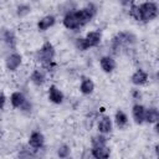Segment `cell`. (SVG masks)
I'll return each instance as SVG.
<instances>
[{
  "label": "cell",
  "instance_id": "17",
  "mask_svg": "<svg viewBox=\"0 0 159 159\" xmlns=\"http://www.w3.org/2000/svg\"><path fill=\"white\" fill-rule=\"evenodd\" d=\"M10 102L12 104V107L15 108H20L25 102H26V98L25 96L21 93V92H14L10 97Z\"/></svg>",
  "mask_w": 159,
  "mask_h": 159
},
{
  "label": "cell",
  "instance_id": "7",
  "mask_svg": "<svg viewBox=\"0 0 159 159\" xmlns=\"http://www.w3.org/2000/svg\"><path fill=\"white\" fill-rule=\"evenodd\" d=\"M45 138L40 132H32L30 138H29V145L34 149H40L43 147Z\"/></svg>",
  "mask_w": 159,
  "mask_h": 159
},
{
  "label": "cell",
  "instance_id": "8",
  "mask_svg": "<svg viewBox=\"0 0 159 159\" xmlns=\"http://www.w3.org/2000/svg\"><path fill=\"white\" fill-rule=\"evenodd\" d=\"M63 25L65 27L70 29V30H77L80 29V25H78V21L75 16V11H70L65 15L63 17Z\"/></svg>",
  "mask_w": 159,
  "mask_h": 159
},
{
  "label": "cell",
  "instance_id": "20",
  "mask_svg": "<svg viewBox=\"0 0 159 159\" xmlns=\"http://www.w3.org/2000/svg\"><path fill=\"white\" fill-rule=\"evenodd\" d=\"M114 122H116V125L122 129L128 124V117L123 111H117L116 117H114Z\"/></svg>",
  "mask_w": 159,
  "mask_h": 159
},
{
  "label": "cell",
  "instance_id": "1",
  "mask_svg": "<svg viewBox=\"0 0 159 159\" xmlns=\"http://www.w3.org/2000/svg\"><path fill=\"white\" fill-rule=\"evenodd\" d=\"M53 57H55V47L51 42H45L41 48L37 51L36 53V58L37 61L47 70L50 71V68H52V61H53Z\"/></svg>",
  "mask_w": 159,
  "mask_h": 159
},
{
  "label": "cell",
  "instance_id": "25",
  "mask_svg": "<svg viewBox=\"0 0 159 159\" xmlns=\"http://www.w3.org/2000/svg\"><path fill=\"white\" fill-rule=\"evenodd\" d=\"M29 11H30V7H29V6H26V5H21V6H19V9H17V14H19L20 16H22V15L27 14Z\"/></svg>",
  "mask_w": 159,
  "mask_h": 159
},
{
  "label": "cell",
  "instance_id": "19",
  "mask_svg": "<svg viewBox=\"0 0 159 159\" xmlns=\"http://www.w3.org/2000/svg\"><path fill=\"white\" fill-rule=\"evenodd\" d=\"M92 155L97 159H103L109 157V149L106 147H92Z\"/></svg>",
  "mask_w": 159,
  "mask_h": 159
},
{
  "label": "cell",
  "instance_id": "26",
  "mask_svg": "<svg viewBox=\"0 0 159 159\" xmlns=\"http://www.w3.org/2000/svg\"><path fill=\"white\" fill-rule=\"evenodd\" d=\"M120 2H122V5H124V6H130V5H133L134 0H120Z\"/></svg>",
  "mask_w": 159,
  "mask_h": 159
},
{
  "label": "cell",
  "instance_id": "14",
  "mask_svg": "<svg viewBox=\"0 0 159 159\" xmlns=\"http://www.w3.org/2000/svg\"><path fill=\"white\" fill-rule=\"evenodd\" d=\"M55 21H56V19H55V16H52V15L43 16V17L37 22V27H39L40 31H45V30L50 29L51 26H53Z\"/></svg>",
  "mask_w": 159,
  "mask_h": 159
},
{
  "label": "cell",
  "instance_id": "4",
  "mask_svg": "<svg viewBox=\"0 0 159 159\" xmlns=\"http://www.w3.org/2000/svg\"><path fill=\"white\" fill-rule=\"evenodd\" d=\"M139 7V15H140V21L148 22L154 20L158 16V6L155 2L153 1H147L143 2L142 5L138 6Z\"/></svg>",
  "mask_w": 159,
  "mask_h": 159
},
{
  "label": "cell",
  "instance_id": "5",
  "mask_svg": "<svg viewBox=\"0 0 159 159\" xmlns=\"http://www.w3.org/2000/svg\"><path fill=\"white\" fill-rule=\"evenodd\" d=\"M94 15H96V7L92 4L87 5L86 7H83L81 10H76L75 11V16H76V19L78 21L80 27L83 26V25H86L87 22H89L93 19Z\"/></svg>",
  "mask_w": 159,
  "mask_h": 159
},
{
  "label": "cell",
  "instance_id": "18",
  "mask_svg": "<svg viewBox=\"0 0 159 159\" xmlns=\"http://www.w3.org/2000/svg\"><path fill=\"white\" fill-rule=\"evenodd\" d=\"M98 130L103 134L106 133H111L112 130V122H111V118L109 117H102V119L99 120L98 123Z\"/></svg>",
  "mask_w": 159,
  "mask_h": 159
},
{
  "label": "cell",
  "instance_id": "9",
  "mask_svg": "<svg viewBox=\"0 0 159 159\" xmlns=\"http://www.w3.org/2000/svg\"><path fill=\"white\" fill-rule=\"evenodd\" d=\"M48 99L52 102V103H55V104H60V103H62V101H63V93L56 87V86H50V88H48Z\"/></svg>",
  "mask_w": 159,
  "mask_h": 159
},
{
  "label": "cell",
  "instance_id": "13",
  "mask_svg": "<svg viewBox=\"0 0 159 159\" xmlns=\"http://www.w3.org/2000/svg\"><path fill=\"white\" fill-rule=\"evenodd\" d=\"M159 119V112L155 107H149L148 109L145 108L144 113V122L147 123H157Z\"/></svg>",
  "mask_w": 159,
  "mask_h": 159
},
{
  "label": "cell",
  "instance_id": "12",
  "mask_svg": "<svg viewBox=\"0 0 159 159\" xmlns=\"http://www.w3.org/2000/svg\"><path fill=\"white\" fill-rule=\"evenodd\" d=\"M99 65H101V68L107 73L112 72L116 68V61L109 56H103L99 60Z\"/></svg>",
  "mask_w": 159,
  "mask_h": 159
},
{
  "label": "cell",
  "instance_id": "10",
  "mask_svg": "<svg viewBox=\"0 0 159 159\" xmlns=\"http://www.w3.org/2000/svg\"><path fill=\"white\" fill-rule=\"evenodd\" d=\"M132 83L135 86H142L148 81V73L143 70H137L133 75H132Z\"/></svg>",
  "mask_w": 159,
  "mask_h": 159
},
{
  "label": "cell",
  "instance_id": "15",
  "mask_svg": "<svg viewBox=\"0 0 159 159\" xmlns=\"http://www.w3.org/2000/svg\"><path fill=\"white\" fill-rule=\"evenodd\" d=\"M30 80H31V82L35 83L36 86H40V84H42V83L45 82V80H46V75H45V72H43L42 70L36 68V70L31 73Z\"/></svg>",
  "mask_w": 159,
  "mask_h": 159
},
{
  "label": "cell",
  "instance_id": "22",
  "mask_svg": "<svg viewBox=\"0 0 159 159\" xmlns=\"http://www.w3.org/2000/svg\"><path fill=\"white\" fill-rule=\"evenodd\" d=\"M4 40L9 46H11V47L15 46V41L16 40H15V36H14V34L11 31H5L4 32Z\"/></svg>",
  "mask_w": 159,
  "mask_h": 159
},
{
  "label": "cell",
  "instance_id": "11",
  "mask_svg": "<svg viewBox=\"0 0 159 159\" xmlns=\"http://www.w3.org/2000/svg\"><path fill=\"white\" fill-rule=\"evenodd\" d=\"M144 113H145V108L142 104H134L133 106L132 114H133V119L137 124H142L144 122Z\"/></svg>",
  "mask_w": 159,
  "mask_h": 159
},
{
  "label": "cell",
  "instance_id": "3",
  "mask_svg": "<svg viewBox=\"0 0 159 159\" xmlns=\"http://www.w3.org/2000/svg\"><path fill=\"white\" fill-rule=\"evenodd\" d=\"M135 42V36L130 32H118L112 39V50L113 52H118V50L130 46Z\"/></svg>",
  "mask_w": 159,
  "mask_h": 159
},
{
  "label": "cell",
  "instance_id": "21",
  "mask_svg": "<svg viewBox=\"0 0 159 159\" xmlns=\"http://www.w3.org/2000/svg\"><path fill=\"white\" fill-rule=\"evenodd\" d=\"M107 145V138L104 135H96L92 138V147H106Z\"/></svg>",
  "mask_w": 159,
  "mask_h": 159
},
{
  "label": "cell",
  "instance_id": "24",
  "mask_svg": "<svg viewBox=\"0 0 159 159\" xmlns=\"http://www.w3.org/2000/svg\"><path fill=\"white\" fill-rule=\"evenodd\" d=\"M57 155H58L60 158H66V157H68V155H70V148H68L67 145H61V147L58 148V150H57Z\"/></svg>",
  "mask_w": 159,
  "mask_h": 159
},
{
  "label": "cell",
  "instance_id": "16",
  "mask_svg": "<svg viewBox=\"0 0 159 159\" xmlns=\"http://www.w3.org/2000/svg\"><path fill=\"white\" fill-rule=\"evenodd\" d=\"M80 89H81V92H82L83 94H91V93L93 92V89H94V83H93V81H92L91 78L84 77V78L82 80V82H81Z\"/></svg>",
  "mask_w": 159,
  "mask_h": 159
},
{
  "label": "cell",
  "instance_id": "23",
  "mask_svg": "<svg viewBox=\"0 0 159 159\" xmlns=\"http://www.w3.org/2000/svg\"><path fill=\"white\" fill-rule=\"evenodd\" d=\"M129 15H130L133 19H135V20H138V21H140L139 7H138L137 5H130V7H129Z\"/></svg>",
  "mask_w": 159,
  "mask_h": 159
},
{
  "label": "cell",
  "instance_id": "6",
  "mask_svg": "<svg viewBox=\"0 0 159 159\" xmlns=\"http://www.w3.org/2000/svg\"><path fill=\"white\" fill-rule=\"evenodd\" d=\"M21 61H22V57L21 55L19 53H11L10 56L6 57V61H5V65H6V68L10 70V71H15L20 65H21Z\"/></svg>",
  "mask_w": 159,
  "mask_h": 159
},
{
  "label": "cell",
  "instance_id": "2",
  "mask_svg": "<svg viewBox=\"0 0 159 159\" xmlns=\"http://www.w3.org/2000/svg\"><path fill=\"white\" fill-rule=\"evenodd\" d=\"M102 40V34L99 31H91L86 35V37L82 39H77L76 40V46L78 50L84 51L89 47H96L99 45Z\"/></svg>",
  "mask_w": 159,
  "mask_h": 159
},
{
  "label": "cell",
  "instance_id": "27",
  "mask_svg": "<svg viewBox=\"0 0 159 159\" xmlns=\"http://www.w3.org/2000/svg\"><path fill=\"white\" fill-rule=\"evenodd\" d=\"M5 96H4V93H0V109L4 107V104H5Z\"/></svg>",
  "mask_w": 159,
  "mask_h": 159
}]
</instances>
